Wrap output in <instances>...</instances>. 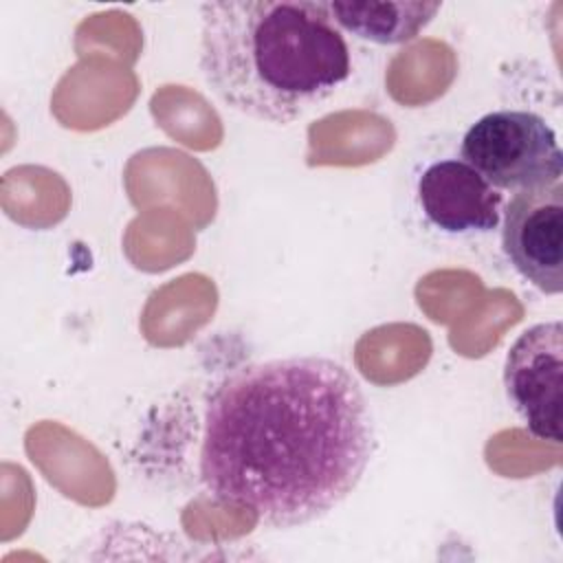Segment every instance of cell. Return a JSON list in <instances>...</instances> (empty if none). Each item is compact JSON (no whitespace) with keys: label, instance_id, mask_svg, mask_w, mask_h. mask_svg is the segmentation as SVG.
<instances>
[{"label":"cell","instance_id":"7","mask_svg":"<svg viewBox=\"0 0 563 563\" xmlns=\"http://www.w3.org/2000/svg\"><path fill=\"white\" fill-rule=\"evenodd\" d=\"M334 24L365 42L374 44H405L418 37L442 9V2H328Z\"/></svg>","mask_w":563,"mask_h":563},{"label":"cell","instance_id":"4","mask_svg":"<svg viewBox=\"0 0 563 563\" xmlns=\"http://www.w3.org/2000/svg\"><path fill=\"white\" fill-rule=\"evenodd\" d=\"M561 321H545L523 330L506 354V396L528 431L554 444L561 442Z\"/></svg>","mask_w":563,"mask_h":563},{"label":"cell","instance_id":"1","mask_svg":"<svg viewBox=\"0 0 563 563\" xmlns=\"http://www.w3.org/2000/svg\"><path fill=\"white\" fill-rule=\"evenodd\" d=\"M358 380L325 356L246 363L205 396L196 471L213 499L271 528L334 510L374 455Z\"/></svg>","mask_w":563,"mask_h":563},{"label":"cell","instance_id":"5","mask_svg":"<svg viewBox=\"0 0 563 563\" xmlns=\"http://www.w3.org/2000/svg\"><path fill=\"white\" fill-rule=\"evenodd\" d=\"M512 268L545 295L563 290V183L517 191L501 222Z\"/></svg>","mask_w":563,"mask_h":563},{"label":"cell","instance_id":"6","mask_svg":"<svg viewBox=\"0 0 563 563\" xmlns=\"http://www.w3.org/2000/svg\"><path fill=\"white\" fill-rule=\"evenodd\" d=\"M418 202L444 233H488L499 227L504 196L462 158H446L422 172Z\"/></svg>","mask_w":563,"mask_h":563},{"label":"cell","instance_id":"2","mask_svg":"<svg viewBox=\"0 0 563 563\" xmlns=\"http://www.w3.org/2000/svg\"><path fill=\"white\" fill-rule=\"evenodd\" d=\"M198 64L227 108L275 125L323 103L352 73L343 31L317 0L200 4Z\"/></svg>","mask_w":563,"mask_h":563},{"label":"cell","instance_id":"3","mask_svg":"<svg viewBox=\"0 0 563 563\" xmlns=\"http://www.w3.org/2000/svg\"><path fill=\"white\" fill-rule=\"evenodd\" d=\"M460 154L495 189H534L563 176V154L554 130L528 110L484 114L464 134Z\"/></svg>","mask_w":563,"mask_h":563}]
</instances>
